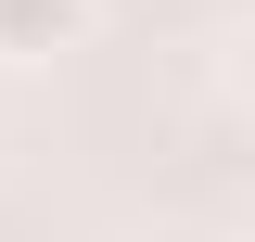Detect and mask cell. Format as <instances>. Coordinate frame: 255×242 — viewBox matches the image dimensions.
Returning <instances> with one entry per match:
<instances>
[{"label": "cell", "mask_w": 255, "mask_h": 242, "mask_svg": "<svg viewBox=\"0 0 255 242\" xmlns=\"http://www.w3.org/2000/svg\"><path fill=\"white\" fill-rule=\"evenodd\" d=\"M90 13H102V0H90Z\"/></svg>", "instance_id": "obj_2"}, {"label": "cell", "mask_w": 255, "mask_h": 242, "mask_svg": "<svg viewBox=\"0 0 255 242\" xmlns=\"http://www.w3.org/2000/svg\"><path fill=\"white\" fill-rule=\"evenodd\" d=\"M90 38V0H0V64L26 77V64H51V51H77Z\"/></svg>", "instance_id": "obj_1"}, {"label": "cell", "mask_w": 255, "mask_h": 242, "mask_svg": "<svg viewBox=\"0 0 255 242\" xmlns=\"http://www.w3.org/2000/svg\"><path fill=\"white\" fill-rule=\"evenodd\" d=\"M217 242H230V230H217Z\"/></svg>", "instance_id": "obj_3"}]
</instances>
